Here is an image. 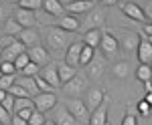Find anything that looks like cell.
Instances as JSON below:
<instances>
[{"instance_id":"cell-27","label":"cell","mask_w":152,"mask_h":125,"mask_svg":"<svg viewBox=\"0 0 152 125\" xmlns=\"http://www.w3.org/2000/svg\"><path fill=\"white\" fill-rule=\"evenodd\" d=\"M136 79L140 83H146V81H152V67L150 65H140L136 69Z\"/></svg>"},{"instance_id":"cell-31","label":"cell","mask_w":152,"mask_h":125,"mask_svg":"<svg viewBox=\"0 0 152 125\" xmlns=\"http://www.w3.org/2000/svg\"><path fill=\"white\" fill-rule=\"evenodd\" d=\"M18 6H20V8H26V10L37 12L43 6V0H18Z\"/></svg>"},{"instance_id":"cell-50","label":"cell","mask_w":152,"mask_h":125,"mask_svg":"<svg viewBox=\"0 0 152 125\" xmlns=\"http://www.w3.org/2000/svg\"><path fill=\"white\" fill-rule=\"evenodd\" d=\"M144 101L148 103V105H152V91H146V97H144Z\"/></svg>"},{"instance_id":"cell-1","label":"cell","mask_w":152,"mask_h":125,"mask_svg":"<svg viewBox=\"0 0 152 125\" xmlns=\"http://www.w3.org/2000/svg\"><path fill=\"white\" fill-rule=\"evenodd\" d=\"M47 46L53 53L67 51V46H69V33L59 28V26H49L47 28Z\"/></svg>"},{"instance_id":"cell-14","label":"cell","mask_w":152,"mask_h":125,"mask_svg":"<svg viewBox=\"0 0 152 125\" xmlns=\"http://www.w3.org/2000/svg\"><path fill=\"white\" fill-rule=\"evenodd\" d=\"M39 75H41L43 79L47 81V83L51 85V87H53V89H59V87H61V83H59V77H57V67H55L53 63H49V65H45V67H41Z\"/></svg>"},{"instance_id":"cell-55","label":"cell","mask_w":152,"mask_h":125,"mask_svg":"<svg viewBox=\"0 0 152 125\" xmlns=\"http://www.w3.org/2000/svg\"><path fill=\"white\" fill-rule=\"evenodd\" d=\"M0 77H2V73H0Z\"/></svg>"},{"instance_id":"cell-34","label":"cell","mask_w":152,"mask_h":125,"mask_svg":"<svg viewBox=\"0 0 152 125\" xmlns=\"http://www.w3.org/2000/svg\"><path fill=\"white\" fill-rule=\"evenodd\" d=\"M14 81H16V75H2L0 77V89L2 91H8L10 85H14Z\"/></svg>"},{"instance_id":"cell-24","label":"cell","mask_w":152,"mask_h":125,"mask_svg":"<svg viewBox=\"0 0 152 125\" xmlns=\"http://www.w3.org/2000/svg\"><path fill=\"white\" fill-rule=\"evenodd\" d=\"M14 83L20 85L24 91L28 93V97H35L37 93H39V89H37V85H35V77H16Z\"/></svg>"},{"instance_id":"cell-49","label":"cell","mask_w":152,"mask_h":125,"mask_svg":"<svg viewBox=\"0 0 152 125\" xmlns=\"http://www.w3.org/2000/svg\"><path fill=\"white\" fill-rule=\"evenodd\" d=\"M118 2H120V0H102V4H105V6H114Z\"/></svg>"},{"instance_id":"cell-28","label":"cell","mask_w":152,"mask_h":125,"mask_svg":"<svg viewBox=\"0 0 152 125\" xmlns=\"http://www.w3.org/2000/svg\"><path fill=\"white\" fill-rule=\"evenodd\" d=\"M130 73V65L126 61H118L116 65H114V75H116L118 79H126Z\"/></svg>"},{"instance_id":"cell-23","label":"cell","mask_w":152,"mask_h":125,"mask_svg":"<svg viewBox=\"0 0 152 125\" xmlns=\"http://www.w3.org/2000/svg\"><path fill=\"white\" fill-rule=\"evenodd\" d=\"M99 40H102V30L99 28H91V30L83 33V45L95 48V46H99Z\"/></svg>"},{"instance_id":"cell-56","label":"cell","mask_w":152,"mask_h":125,"mask_svg":"<svg viewBox=\"0 0 152 125\" xmlns=\"http://www.w3.org/2000/svg\"><path fill=\"white\" fill-rule=\"evenodd\" d=\"M99 2H102V0H99Z\"/></svg>"},{"instance_id":"cell-29","label":"cell","mask_w":152,"mask_h":125,"mask_svg":"<svg viewBox=\"0 0 152 125\" xmlns=\"http://www.w3.org/2000/svg\"><path fill=\"white\" fill-rule=\"evenodd\" d=\"M94 55H95V48H91V46H87V45H83V48H81V55H79V65L81 67H85L91 59H94Z\"/></svg>"},{"instance_id":"cell-54","label":"cell","mask_w":152,"mask_h":125,"mask_svg":"<svg viewBox=\"0 0 152 125\" xmlns=\"http://www.w3.org/2000/svg\"><path fill=\"white\" fill-rule=\"evenodd\" d=\"M104 125H112V123H110V121H105V123H104Z\"/></svg>"},{"instance_id":"cell-17","label":"cell","mask_w":152,"mask_h":125,"mask_svg":"<svg viewBox=\"0 0 152 125\" xmlns=\"http://www.w3.org/2000/svg\"><path fill=\"white\" fill-rule=\"evenodd\" d=\"M16 40L24 46H35V45H39V33L35 28H23L16 34Z\"/></svg>"},{"instance_id":"cell-26","label":"cell","mask_w":152,"mask_h":125,"mask_svg":"<svg viewBox=\"0 0 152 125\" xmlns=\"http://www.w3.org/2000/svg\"><path fill=\"white\" fill-rule=\"evenodd\" d=\"M23 30V26L16 22L14 18H6L4 20V34H8V36H14L16 38V34Z\"/></svg>"},{"instance_id":"cell-20","label":"cell","mask_w":152,"mask_h":125,"mask_svg":"<svg viewBox=\"0 0 152 125\" xmlns=\"http://www.w3.org/2000/svg\"><path fill=\"white\" fill-rule=\"evenodd\" d=\"M75 73H77V71H75V67H69L65 61H63V63H59L57 77H59V83H61V85H65L69 79H73V77H75Z\"/></svg>"},{"instance_id":"cell-46","label":"cell","mask_w":152,"mask_h":125,"mask_svg":"<svg viewBox=\"0 0 152 125\" xmlns=\"http://www.w3.org/2000/svg\"><path fill=\"white\" fill-rule=\"evenodd\" d=\"M10 125H26V121L20 119L18 115H12V117H10Z\"/></svg>"},{"instance_id":"cell-40","label":"cell","mask_w":152,"mask_h":125,"mask_svg":"<svg viewBox=\"0 0 152 125\" xmlns=\"http://www.w3.org/2000/svg\"><path fill=\"white\" fill-rule=\"evenodd\" d=\"M150 109H152V105H148V103L144 101V99L138 103V111H140L142 117H148V115H150Z\"/></svg>"},{"instance_id":"cell-44","label":"cell","mask_w":152,"mask_h":125,"mask_svg":"<svg viewBox=\"0 0 152 125\" xmlns=\"http://www.w3.org/2000/svg\"><path fill=\"white\" fill-rule=\"evenodd\" d=\"M14 40H16V38H14V36H8V34H6V36H0V46H2V48H4V46H10Z\"/></svg>"},{"instance_id":"cell-57","label":"cell","mask_w":152,"mask_h":125,"mask_svg":"<svg viewBox=\"0 0 152 125\" xmlns=\"http://www.w3.org/2000/svg\"><path fill=\"white\" fill-rule=\"evenodd\" d=\"M16 2H18V0H16Z\"/></svg>"},{"instance_id":"cell-38","label":"cell","mask_w":152,"mask_h":125,"mask_svg":"<svg viewBox=\"0 0 152 125\" xmlns=\"http://www.w3.org/2000/svg\"><path fill=\"white\" fill-rule=\"evenodd\" d=\"M0 105H2V107H4V109H6L10 115L14 113V97H12L10 93H6V97L2 99V103H0Z\"/></svg>"},{"instance_id":"cell-9","label":"cell","mask_w":152,"mask_h":125,"mask_svg":"<svg viewBox=\"0 0 152 125\" xmlns=\"http://www.w3.org/2000/svg\"><path fill=\"white\" fill-rule=\"evenodd\" d=\"M99 46H102V51H104L105 57H116L118 51H120V43H118V38L112 33H102Z\"/></svg>"},{"instance_id":"cell-30","label":"cell","mask_w":152,"mask_h":125,"mask_svg":"<svg viewBox=\"0 0 152 125\" xmlns=\"http://www.w3.org/2000/svg\"><path fill=\"white\" fill-rule=\"evenodd\" d=\"M35 85H37V89H39V93H55L57 91V89H53L41 75H35Z\"/></svg>"},{"instance_id":"cell-6","label":"cell","mask_w":152,"mask_h":125,"mask_svg":"<svg viewBox=\"0 0 152 125\" xmlns=\"http://www.w3.org/2000/svg\"><path fill=\"white\" fill-rule=\"evenodd\" d=\"M26 55H28V59H31V63H35V65H39V67H45V65L51 63V53L41 45L28 46V48H26Z\"/></svg>"},{"instance_id":"cell-32","label":"cell","mask_w":152,"mask_h":125,"mask_svg":"<svg viewBox=\"0 0 152 125\" xmlns=\"http://www.w3.org/2000/svg\"><path fill=\"white\" fill-rule=\"evenodd\" d=\"M26 107H35L31 97H20V99L14 97V113H16L18 109H26ZM14 113H12V115H14Z\"/></svg>"},{"instance_id":"cell-37","label":"cell","mask_w":152,"mask_h":125,"mask_svg":"<svg viewBox=\"0 0 152 125\" xmlns=\"http://www.w3.org/2000/svg\"><path fill=\"white\" fill-rule=\"evenodd\" d=\"M39 71H41V67L39 65H35V63H28L26 67L20 71L23 73V77H35V75H39Z\"/></svg>"},{"instance_id":"cell-53","label":"cell","mask_w":152,"mask_h":125,"mask_svg":"<svg viewBox=\"0 0 152 125\" xmlns=\"http://www.w3.org/2000/svg\"><path fill=\"white\" fill-rule=\"evenodd\" d=\"M144 38H146V43H148V45H152V36H144Z\"/></svg>"},{"instance_id":"cell-8","label":"cell","mask_w":152,"mask_h":125,"mask_svg":"<svg viewBox=\"0 0 152 125\" xmlns=\"http://www.w3.org/2000/svg\"><path fill=\"white\" fill-rule=\"evenodd\" d=\"M12 18L16 20V22L20 24L23 28H35V24H37V16H35V12L33 10H26V8H20V6H16L14 10H12Z\"/></svg>"},{"instance_id":"cell-11","label":"cell","mask_w":152,"mask_h":125,"mask_svg":"<svg viewBox=\"0 0 152 125\" xmlns=\"http://www.w3.org/2000/svg\"><path fill=\"white\" fill-rule=\"evenodd\" d=\"M94 6H95L94 0H69L67 4H63L65 12H69V14H85Z\"/></svg>"},{"instance_id":"cell-52","label":"cell","mask_w":152,"mask_h":125,"mask_svg":"<svg viewBox=\"0 0 152 125\" xmlns=\"http://www.w3.org/2000/svg\"><path fill=\"white\" fill-rule=\"evenodd\" d=\"M43 125H55V121H49V119H45V123Z\"/></svg>"},{"instance_id":"cell-3","label":"cell","mask_w":152,"mask_h":125,"mask_svg":"<svg viewBox=\"0 0 152 125\" xmlns=\"http://www.w3.org/2000/svg\"><path fill=\"white\" fill-rule=\"evenodd\" d=\"M63 87V91L71 95V97H79L85 89H87V77H85V73H75V77L69 79L65 85H61Z\"/></svg>"},{"instance_id":"cell-16","label":"cell","mask_w":152,"mask_h":125,"mask_svg":"<svg viewBox=\"0 0 152 125\" xmlns=\"http://www.w3.org/2000/svg\"><path fill=\"white\" fill-rule=\"evenodd\" d=\"M122 12L132 18V20H138V22H144L146 20V16H144V8H140L138 4H134V2H124L122 4Z\"/></svg>"},{"instance_id":"cell-4","label":"cell","mask_w":152,"mask_h":125,"mask_svg":"<svg viewBox=\"0 0 152 125\" xmlns=\"http://www.w3.org/2000/svg\"><path fill=\"white\" fill-rule=\"evenodd\" d=\"M104 71H105V59L102 55H94V59L85 65V77L91 81H97L102 79Z\"/></svg>"},{"instance_id":"cell-43","label":"cell","mask_w":152,"mask_h":125,"mask_svg":"<svg viewBox=\"0 0 152 125\" xmlns=\"http://www.w3.org/2000/svg\"><path fill=\"white\" fill-rule=\"evenodd\" d=\"M0 123H2V125H8V123H10V113H8L2 105H0Z\"/></svg>"},{"instance_id":"cell-33","label":"cell","mask_w":152,"mask_h":125,"mask_svg":"<svg viewBox=\"0 0 152 125\" xmlns=\"http://www.w3.org/2000/svg\"><path fill=\"white\" fill-rule=\"evenodd\" d=\"M28 63H31V59H28V55H26V53H20L18 57L14 59V69H16V71H23V69L26 67Z\"/></svg>"},{"instance_id":"cell-51","label":"cell","mask_w":152,"mask_h":125,"mask_svg":"<svg viewBox=\"0 0 152 125\" xmlns=\"http://www.w3.org/2000/svg\"><path fill=\"white\" fill-rule=\"evenodd\" d=\"M4 97H6V91H2V89H0V103H2V99H4Z\"/></svg>"},{"instance_id":"cell-12","label":"cell","mask_w":152,"mask_h":125,"mask_svg":"<svg viewBox=\"0 0 152 125\" xmlns=\"http://www.w3.org/2000/svg\"><path fill=\"white\" fill-rule=\"evenodd\" d=\"M20 53H26V46L20 45L18 40H14L10 46H4V48L0 51V59L6 61V63H14V59L18 57Z\"/></svg>"},{"instance_id":"cell-39","label":"cell","mask_w":152,"mask_h":125,"mask_svg":"<svg viewBox=\"0 0 152 125\" xmlns=\"http://www.w3.org/2000/svg\"><path fill=\"white\" fill-rule=\"evenodd\" d=\"M0 73H2V75H16L14 63H6V61H2V63H0Z\"/></svg>"},{"instance_id":"cell-48","label":"cell","mask_w":152,"mask_h":125,"mask_svg":"<svg viewBox=\"0 0 152 125\" xmlns=\"http://www.w3.org/2000/svg\"><path fill=\"white\" fill-rule=\"evenodd\" d=\"M144 34H146V36H152V22L144 24Z\"/></svg>"},{"instance_id":"cell-18","label":"cell","mask_w":152,"mask_h":125,"mask_svg":"<svg viewBox=\"0 0 152 125\" xmlns=\"http://www.w3.org/2000/svg\"><path fill=\"white\" fill-rule=\"evenodd\" d=\"M136 53H138L140 65H150L152 63V45L146 43V38H140V43L136 46Z\"/></svg>"},{"instance_id":"cell-36","label":"cell","mask_w":152,"mask_h":125,"mask_svg":"<svg viewBox=\"0 0 152 125\" xmlns=\"http://www.w3.org/2000/svg\"><path fill=\"white\" fill-rule=\"evenodd\" d=\"M6 93H10L12 97H16V99H20V97H28V93L24 91L20 85H16V83H14V85H10V89H8ZM31 99H33V97H31Z\"/></svg>"},{"instance_id":"cell-13","label":"cell","mask_w":152,"mask_h":125,"mask_svg":"<svg viewBox=\"0 0 152 125\" xmlns=\"http://www.w3.org/2000/svg\"><path fill=\"white\" fill-rule=\"evenodd\" d=\"M81 48H83V40H75L67 46L65 51V63L69 67H77L79 65V55H81Z\"/></svg>"},{"instance_id":"cell-2","label":"cell","mask_w":152,"mask_h":125,"mask_svg":"<svg viewBox=\"0 0 152 125\" xmlns=\"http://www.w3.org/2000/svg\"><path fill=\"white\" fill-rule=\"evenodd\" d=\"M65 109H67L77 121H81V123H87V121H89V111H87L85 103H83L79 97H69V99L65 101Z\"/></svg>"},{"instance_id":"cell-35","label":"cell","mask_w":152,"mask_h":125,"mask_svg":"<svg viewBox=\"0 0 152 125\" xmlns=\"http://www.w3.org/2000/svg\"><path fill=\"white\" fill-rule=\"evenodd\" d=\"M45 123V113H41V111H33V115L28 117V121H26V125H43Z\"/></svg>"},{"instance_id":"cell-21","label":"cell","mask_w":152,"mask_h":125,"mask_svg":"<svg viewBox=\"0 0 152 125\" xmlns=\"http://www.w3.org/2000/svg\"><path fill=\"white\" fill-rule=\"evenodd\" d=\"M43 8L51 16H63L65 14V8H63V2L61 0H43Z\"/></svg>"},{"instance_id":"cell-22","label":"cell","mask_w":152,"mask_h":125,"mask_svg":"<svg viewBox=\"0 0 152 125\" xmlns=\"http://www.w3.org/2000/svg\"><path fill=\"white\" fill-rule=\"evenodd\" d=\"M55 125H77V119L65 107H59V111L55 113Z\"/></svg>"},{"instance_id":"cell-7","label":"cell","mask_w":152,"mask_h":125,"mask_svg":"<svg viewBox=\"0 0 152 125\" xmlns=\"http://www.w3.org/2000/svg\"><path fill=\"white\" fill-rule=\"evenodd\" d=\"M105 20L104 16V10H99V8H91L89 12H85V20H83V24H79V28H83L81 33H85V30H91V28H97V26H102Z\"/></svg>"},{"instance_id":"cell-45","label":"cell","mask_w":152,"mask_h":125,"mask_svg":"<svg viewBox=\"0 0 152 125\" xmlns=\"http://www.w3.org/2000/svg\"><path fill=\"white\" fill-rule=\"evenodd\" d=\"M8 14H10V6H2L0 4V20H6Z\"/></svg>"},{"instance_id":"cell-5","label":"cell","mask_w":152,"mask_h":125,"mask_svg":"<svg viewBox=\"0 0 152 125\" xmlns=\"http://www.w3.org/2000/svg\"><path fill=\"white\" fill-rule=\"evenodd\" d=\"M33 105H35L37 111L47 113V111H51L57 105V95L55 93H37L33 97Z\"/></svg>"},{"instance_id":"cell-10","label":"cell","mask_w":152,"mask_h":125,"mask_svg":"<svg viewBox=\"0 0 152 125\" xmlns=\"http://www.w3.org/2000/svg\"><path fill=\"white\" fill-rule=\"evenodd\" d=\"M107 105H110V99L105 97L94 111H89V125H104L107 121Z\"/></svg>"},{"instance_id":"cell-58","label":"cell","mask_w":152,"mask_h":125,"mask_svg":"<svg viewBox=\"0 0 152 125\" xmlns=\"http://www.w3.org/2000/svg\"><path fill=\"white\" fill-rule=\"evenodd\" d=\"M0 125H2V123H0Z\"/></svg>"},{"instance_id":"cell-41","label":"cell","mask_w":152,"mask_h":125,"mask_svg":"<svg viewBox=\"0 0 152 125\" xmlns=\"http://www.w3.org/2000/svg\"><path fill=\"white\" fill-rule=\"evenodd\" d=\"M33 111H35V107H26V109H18L14 115H18L20 119H24V121H28V117L33 115Z\"/></svg>"},{"instance_id":"cell-47","label":"cell","mask_w":152,"mask_h":125,"mask_svg":"<svg viewBox=\"0 0 152 125\" xmlns=\"http://www.w3.org/2000/svg\"><path fill=\"white\" fill-rule=\"evenodd\" d=\"M144 16H146V20L152 22V2H148V6L144 8Z\"/></svg>"},{"instance_id":"cell-15","label":"cell","mask_w":152,"mask_h":125,"mask_svg":"<svg viewBox=\"0 0 152 125\" xmlns=\"http://www.w3.org/2000/svg\"><path fill=\"white\" fill-rule=\"evenodd\" d=\"M79 24L81 22H79V18L75 14H63V16H59V20H57V26L63 28V30H67V33H77Z\"/></svg>"},{"instance_id":"cell-19","label":"cell","mask_w":152,"mask_h":125,"mask_svg":"<svg viewBox=\"0 0 152 125\" xmlns=\"http://www.w3.org/2000/svg\"><path fill=\"white\" fill-rule=\"evenodd\" d=\"M105 99V95H104V91L102 89H91V91L87 93V99H85V107H87V111H94L95 107L99 105V103Z\"/></svg>"},{"instance_id":"cell-25","label":"cell","mask_w":152,"mask_h":125,"mask_svg":"<svg viewBox=\"0 0 152 125\" xmlns=\"http://www.w3.org/2000/svg\"><path fill=\"white\" fill-rule=\"evenodd\" d=\"M138 43H140V36H138L136 33H128L126 36H124V40H122V45H120V46H124L126 53H132V51H136Z\"/></svg>"},{"instance_id":"cell-42","label":"cell","mask_w":152,"mask_h":125,"mask_svg":"<svg viewBox=\"0 0 152 125\" xmlns=\"http://www.w3.org/2000/svg\"><path fill=\"white\" fill-rule=\"evenodd\" d=\"M122 125H138V117H136V115L126 113L124 117H122Z\"/></svg>"}]
</instances>
